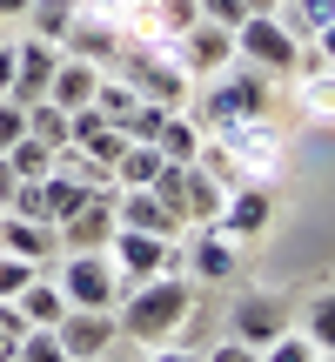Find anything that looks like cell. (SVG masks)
Instances as JSON below:
<instances>
[{
	"instance_id": "6da1fadb",
	"label": "cell",
	"mask_w": 335,
	"mask_h": 362,
	"mask_svg": "<svg viewBox=\"0 0 335 362\" xmlns=\"http://www.w3.org/2000/svg\"><path fill=\"white\" fill-rule=\"evenodd\" d=\"M194 309H201V288H194L181 269H168V275H148V282H134L128 296L114 302V329H121V342L161 349V342H175L181 329L194 322Z\"/></svg>"
},
{
	"instance_id": "7a4b0ae2",
	"label": "cell",
	"mask_w": 335,
	"mask_h": 362,
	"mask_svg": "<svg viewBox=\"0 0 335 362\" xmlns=\"http://www.w3.org/2000/svg\"><path fill=\"white\" fill-rule=\"evenodd\" d=\"M275 107V81L261 74V67H221L215 81L201 88V107H194V128L201 134H221V128H235V121H255V115H269Z\"/></svg>"
},
{
	"instance_id": "3957f363",
	"label": "cell",
	"mask_w": 335,
	"mask_h": 362,
	"mask_svg": "<svg viewBox=\"0 0 335 362\" xmlns=\"http://www.w3.org/2000/svg\"><path fill=\"white\" fill-rule=\"evenodd\" d=\"M114 74L128 81L148 107H188V81H194V74H188L168 47H155V40H121Z\"/></svg>"
},
{
	"instance_id": "277c9868",
	"label": "cell",
	"mask_w": 335,
	"mask_h": 362,
	"mask_svg": "<svg viewBox=\"0 0 335 362\" xmlns=\"http://www.w3.org/2000/svg\"><path fill=\"white\" fill-rule=\"evenodd\" d=\"M235 61H242V67H261L269 81H282V74H295L302 40L288 34L275 13H248V21L235 27Z\"/></svg>"
},
{
	"instance_id": "5b68a950",
	"label": "cell",
	"mask_w": 335,
	"mask_h": 362,
	"mask_svg": "<svg viewBox=\"0 0 335 362\" xmlns=\"http://www.w3.org/2000/svg\"><path fill=\"white\" fill-rule=\"evenodd\" d=\"M107 262H114V275H121V296H128V288L148 282V275L181 269V242H168V235H141V228H121V221H114V235H107Z\"/></svg>"
},
{
	"instance_id": "8992f818",
	"label": "cell",
	"mask_w": 335,
	"mask_h": 362,
	"mask_svg": "<svg viewBox=\"0 0 335 362\" xmlns=\"http://www.w3.org/2000/svg\"><path fill=\"white\" fill-rule=\"evenodd\" d=\"M54 282H61L67 309H114V302H121V275H114V262H107V248H88V255H61Z\"/></svg>"
},
{
	"instance_id": "52a82bcc",
	"label": "cell",
	"mask_w": 335,
	"mask_h": 362,
	"mask_svg": "<svg viewBox=\"0 0 335 362\" xmlns=\"http://www.w3.org/2000/svg\"><path fill=\"white\" fill-rule=\"evenodd\" d=\"M208 141H221V148H228V161L242 168V181H261V188L275 181V161H282V134L269 128V115H255V121H235V128L208 134Z\"/></svg>"
},
{
	"instance_id": "ba28073f",
	"label": "cell",
	"mask_w": 335,
	"mask_h": 362,
	"mask_svg": "<svg viewBox=\"0 0 335 362\" xmlns=\"http://www.w3.org/2000/svg\"><path fill=\"white\" fill-rule=\"evenodd\" d=\"M275 221V194L261 188V181H242V188L221 194V215L208 221L215 235H228V242H248V235H261Z\"/></svg>"
},
{
	"instance_id": "9c48e42d",
	"label": "cell",
	"mask_w": 335,
	"mask_h": 362,
	"mask_svg": "<svg viewBox=\"0 0 335 362\" xmlns=\"http://www.w3.org/2000/svg\"><path fill=\"white\" fill-rule=\"evenodd\" d=\"M54 336H61L67 362H81V356H114L121 329H114V309H67L54 322Z\"/></svg>"
},
{
	"instance_id": "30bf717a",
	"label": "cell",
	"mask_w": 335,
	"mask_h": 362,
	"mask_svg": "<svg viewBox=\"0 0 335 362\" xmlns=\"http://www.w3.org/2000/svg\"><path fill=\"white\" fill-rule=\"evenodd\" d=\"M168 54H175L188 74H208V81H215L221 67H235V34H228V27H215V21H194Z\"/></svg>"
},
{
	"instance_id": "8fae6325",
	"label": "cell",
	"mask_w": 335,
	"mask_h": 362,
	"mask_svg": "<svg viewBox=\"0 0 335 362\" xmlns=\"http://www.w3.org/2000/svg\"><path fill=\"white\" fill-rule=\"evenodd\" d=\"M54 61H61V47H54V40H13V88H7V101H20V107L47 101Z\"/></svg>"
},
{
	"instance_id": "7c38bea8",
	"label": "cell",
	"mask_w": 335,
	"mask_h": 362,
	"mask_svg": "<svg viewBox=\"0 0 335 362\" xmlns=\"http://www.w3.org/2000/svg\"><path fill=\"white\" fill-rule=\"evenodd\" d=\"M67 148L94 155L107 175H114V161H121V148H128V134H121L114 121L101 115V107H74V115H67Z\"/></svg>"
},
{
	"instance_id": "4fadbf2b",
	"label": "cell",
	"mask_w": 335,
	"mask_h": 362,
	"mask_svg": "<svg viewBox=\"0 0 335 362\" xmlns=\"http://www.w3.org/2000/svg\"><path fill=\"white\" fill-rule=\"evenodd\" d=\"M61 255H88V248H107V235H114V188H101L81 215H67L61 228Z\"/></svg>"
},
{
	"instance_id": "5bb4252c",
	"label": "cell",
	"mask_w": 335,
	"mask_h": 362,
	"mask_svg": "<svg viewBox=\"0 0 335 362\" xmlns=\"http://www.w3.org/2000/svg\"><path fill=\"white\" fill-rule=\"evenodd\" d=\"M282 329H288V309H282V296H269V288H261V296H242V302H235V315H228V336L248 342V349L275 342Z\"/></svg>"
},
{
	"instance_id": "9a60e30c",
	"label": "cell",
	"mask_w": 335,
	"mask_h": 362,
	"mask_svg": "<svg viewBox=\"0 0 335 362\" xmlns=\"http://www.w3.org/2000/svg\"><path fill=\"white\" fill-rule=\"evenodd\" d=\"M181 275H188L194 288L228 282V275H235V242H228V235H215V228H194L188 235V255H181Z\"/></svg>"
},
{
	"instance_id": "2e32d148",
	"label": "cell",
	"mask_w": 335,
	"mask_h": 362,
	"mask_svg": "<svg viewBox=\"0 0 335 362\" xmlns=\"http://www.w3.org/2000/svg\"><path fill=\"white\" fill-rule=\"evenodd\" d=\"M0 255H20V262H34V269H54V255H61V235H54V221L0 215Z\"/></svg>"
},
{
	"instance_id": "e0dca14e",
	"label": "cell",
	"mask_w": 335,
	"mask_h": 362,
	"mask_svg": "<svg viewBox=\"0 0 335 362\" xmlns=\"http://www.w3.org/2000/svg\"><path fill=\"white\" fill-rule=\"evenodd\" d=\"M114 221H121V228H141V235H168V242H181V235H188L148 188H114Z\"/></svg>"
},
{
	"instance_id": "ac0fdd59",
	"label": "cell",
	"mask_w": 335,
	"mask_h": 362,
	"mask_svg": "<svg viewBox=\"0 0 335 362\" xmlns=\"http://www.w3.org/2000/svg\"><path fill=\"white\" fill-rule=\"evenodd\" d=\"M61 54L94 61V67H114V54H121V27H114V21H94V13H74V27H67Z\"/></svg>"
},
{
	"instance_id": "d6986e66",
	"label": "cell",
	"mask_w": 335,
	"mask_h": 362,
	"mask_svg": "<svg viewBox=\"0 0 335 362\" xmlns=\"http://www.w3.org/2000/svg\"><path fill=\"white\" fill-rule=\"evenodd\" d=\"M101 74H107V67L61 54V61H54V88H47V101H54V107H67V115H74V107H94V88H101Z\"/></svg>"
},
{
	"instance_id": "ffe728a7",
	"label": "cell",
	"mask_w": 335,
	"mask_h": 362,
	"mask_svg": "<svg viewBox=\"0 0 335 362\" xmlns=\"http://www.w3.org/2000/svg\"><path fill=\"white\" fill-rule=\"evenodd\" d=\"M13 309L27 315V329H54V322H61V315H67V296H61V282H54V275L40 269L34 282H27L20 296H13Z\"/></svg>"
},
{
	"instance_id": "44dd1931",
	"label": "cell",
	"mask_w": 335,
	"mask_h": 362,
	"mask_svg": "<svg viewBox=\"0 0 335 362\" xmlns=\"http://www.w3.org/2000/svg\"><path fill=\"white\" fill-rule=\"evenodd\" d=\"M221 194H228V188L208 181V175L188 161V181H181V228H208V221L221 215Z\"/></svg>"
},
{
	"instance_id": "7402d4cb",
	"label": "cell",
	"mask_w": 335,
	"mask_h": 362,
	"mask_svg": "<svg viewBox=\"0 0 335 362\" xmlns=\"http://www.w3.org/2000/svg\"><path fill=\"white\" fill-rule=\"evenodd\" d=\"M74 13H81V0H27V27H34V40H54V47L67 40Z\"/></svg>"
},
{
	"instance_id": "603a6c76",
	"label": "cell",
	"mask_w": 335,
	"mask_h": 362,
	"mask_svg": "<svg viewBox=\"0 0 335 362\" xmlns=\"http://www.w3.org/2000/svg\"><path fill=\"white\" fill-rule=\"evenodd\" d=\"M40 188H47V221H54V228H61L67 215H81V208L101 194V188H88V181H74V175H47Z\"/></svg>"
},
{
	"instance_id": "cb8c5ba5",
	"label": "cell",
	"mask_w": 335,
	"mask_h": 362,
	"mask_svg": "<svg viewBox=\"0 0 335 362\" xmlns=\"http://www.w3.org/2000/svg\"><path fill=\"white\" fill-rule=\"evenodd\" d=\"M275 21H282L295 40H315V34L335 21V0H282V7H275Z\"/></svg>"
},
{
	"instance_id": "d4e9b609",
	"label": "cell",
	"mask_w": 335,
	"mask_h": 362,
	"mask_svg": "<svg viewBox=\"0 0 335 362\" xmlns=\"http://www.w3.org/2000/svg\"><path fill=\"white\" fill-rule=\"evenodd\" d=\"M155 168H161L155 148H148V141H128V148H121V161H114V188H148Z\"/></svg>"
},
{
	"instance_id": "484cf974",
	"label": "cell",
	"mask_w": 335,
	"mask_h": 362,
	"mask_svg": "<svg viewBox=\"0 0 335 362\" xmlns=\"http://www.w3.org/2000/svg\"><path fill=\"white\" fill-rule=\"evenodd\" d=\"M94 107H101V115H107V121H114V128H121V121H128L134 107H141V94H134L128 81H121L114 67H107V74H101V88H94Z\"/></svg>"
},
{
	"instance_id": "4316f807",
	"label": "cell",
	"mask_w": 335,
	"mask_h": 362,
	"mask_svg": "<svg viewBox=\"0 0 335 362\" xmlns=\"http://www.w3.org/2000/svg\"><path fill=\"white\" fill-rule=\"evenodd\" d=\"M7 168L20 175V181H47V168H54V148H47V141H34V134H20V141L7 148Z\"/></svg>"
},
{
	"instance_id": "83f0119b",
	"label": "cell",
	"mask_w": 335,
	"mask_h": 362,
	"mask_svg": "<svg viewBox=\"0 0 335 362\" xmlns=\"http://www.w3.org/2000/svg\"><path fill=\"white\" fill-rule=\"evenodd\" d=\"M27 134H34V141H47V148H67V107L34 101V107H27Z\"/></svg>"
},
{
	"instance_id": "f1b7e54d",
	"label": "cell",
	"mask_w": 335,
	"mask_h": 362,
	"mask_svg": "<svg viewBox=\"0 0 335 362\" xmlns=\"http://www.w3.org/2000/svg\"><path fill=\"white\" fill-rule=\"evenodd\" d=\"M261 362H322V349H315L302 329H282L275 342H261Z\"/></svg>"
},
{
	"instance_id": "f546056e",
	"label": "cell",
	"mask_w": 335,
	"mask_h": 362,
	"mask_svg": "<svg viewBox=\"0 0 335 362\" xmlns=\"http://www.w3.org/2000/svg\"><path fill=\"white\" fill-rule=\"evenodd\" d=\"M302 336H309L322 356H335V296H315V302H309V322H302Z\"/></svg>"
},
{
	"instance_id": "4dcf8cb0",
	"label": "cell",
	"mask_w": 335,
	"mask_h": 362,
	"mask_svg": "<svg viewBox=\"0 0 335 362\" xmlns=\"http://www.w3.org/2000/svg\"><path fill=\"white\" fill-rule=\"evenodd\" d=\"M302 107L309 115H335V67H309L302 74Z\"/></svg>"
},
{
	"instance_id": "1f68e13d",
	"label": "cell",
	"mask_w": 335,
	"mask_h": 362,
	"mask_svg": "<svg viewBox=\"0 0 335 362\" xmlns=\"http://www.w3.org/2000/svg\"><path fill=\"white\" fill-rule=\"evenodd\" d=\"M20 362H67V349H61V336H54V329H27Z\"/></svg>"
},
{
	"instance_id": "d6a6232c",
	"label": "cell",
	"mask_w": 335,
	"mask_h": 362,
	"mask_svg": "<svg viewBox=\"0 0 335 362\" xmlns=\"http://www.w3.org/2000/svg\"><path fill=\"white\" fill-rule=\"evenodd\" d=\"M34 275H40L34 262H20V255H0V302H13L27 282H34Z\"/></svg>"
},
{
	"instance_id": "836d02e7",
	"label": "cell",
	"mask_w": 335,
	"mask_h": 362,
	"mask_svg": "<svg viewBox=\"0 0 335 362\" xmlns=\"http://www.w3.org/2000/svg\"><path fill=\"white\" fill-rule=\"evenodd\" d=\"M7 215L47 221V188H40V181H20V188H13V202H7Z\"/></svg>"
},
{
	"instance_id": "e575fe53",
	"label": "cell",
	"mask_w": 335,
	"mask_h": 362,
	"mask_svg": "<svg viewBox=\"0 0 335 362\" xmlns=\"http://www.w3.org/2000/svg\"><path fill=\"white\" fill-rule=\"evenodd\" d=\"M20 342H27V315L13 309V302H0V362L20 356Z\"/></svg>"
},
{
	"instance_id": "d590c367",
	"label": "cell",
	"mask_w": 335,
	"mask_h": 362,
	"mask_svg": "<svg viewBox=\"0 0 335 362\" xmlns=\"http://www.w3.org/2000/svg\"><path fill=\"white\" fill-rule=\"evenodd\" d=\"M20 134H27V107H20V101H7V94H0V155H7V148L20 141Z\"/></svg>"
},
{
	"instance_id": "8d00e7d4",
	"label": "cell",
	"mask_w": 335,
	"mask_h": 362,
	"mask_svg": "<svg viewBox=\"0 0 335 362\" xmlns=\"http://www.w3.org/2000/svg\"><path fill=\"white\" fill-rule=\"evenodd\" d=\"M194 7H201V21H215V27H228V34H235V27L248 21V7H242V0H194Z\"/></svg>"
},
{
	"instance_id": "74e56055",
	"label": "cell",
	"mask_w": 335,
	"mask_h": 362,
	"mask_svg": "<svg viewBox=\"0 0 335 362\" xmlns=\"http://www.w3.org/2000/svg\"><path fill=\"white\" fill-rule=\"evenodd\" d=\"M201 362H261V349H248V342H235V336H228V342H215Z\"/></svg>"
},
{
	"instance_id": "f35d334b",
	"label": "cell",
	"mask_w": 335,
	"mask_h": 362,
	"mask_svg": "<svg viewBox=\"0 0 335 362\" xmlns=\"http://www.w3.org/2000/svg\"><path fill=\"white\" fill-rule=\"evenodd\" d=\"M141 362H201V349H188V342H161V349H148Z\"/></svg>"
},
{
	"instance_id": "ab89813d",
	"label": "cell",
	"mask_w": 335,
	"mask_h": 362,
	"mask_svg": "<svg viewBox=\"0 0 335 362\" xmlns=\"http://www.w3.org/2000/svg\"><path fill=\"white\" fill-rule=\"evenodd\" d=\"M13 188H20V175L7 168V155H0V215H7V202H13Z\"/></svg>"
},
{
	"instance_id": "60d3db41",
	"label": "cell",
	"mask_w": 335,
	"mask_h": 362,
	"mask_svg": "<svg viewBox=\"0 0 335 362\" xmlns=\"http://www.w3.org/2000/svg\"><path fill=\"white\" fill-rule=\"evenodd\" d=\"M309 47H315V54H322V61L335 67V21H329V27H322V34H315V40H309Z\"/></svg>"
},
{
	"instance_id": "b9f144b4",
	"label": "cell",
	"mask_w": 335,
	"mask_h": 362,
	"mask_svg": "<svg viewBox=\"0 0 335 362\" xmlns=\"http://www.w3.org/2000/svg\"><path fill=\"white\" fill-rule=\"evenodd\" d=\"M13 88V40H0V94Z\"/></svg>"
},
{
	"instance_id": "7bdbcfd3",
	"label": "cell",
	"mask_w": 335,
	"mask_h": 362,
	"mask_svg": "<svg viewBox=\"0 0 335 362\" xmlns=\"http://www.w3.org/2000/svg\"><path fill=\"white\" fill-rule=\"evenodd\" d=\"M27 13V0H0V21H20Z\"/></svg>"
},
{
	"instance_id": "ee69618b",
	"label": "cell",
	"mask_w": 335,
	"mask_h": 362,
	"mask_svg": "<svg viewBox=\"0 0 335 362\" xmlns=\"http://www.w3.org/2000/svg\"><path fill=\"white\" fill-rule=\"evenodd\" d=\"M242 7H248V13H275L282 0H242Z\"/></svg>"
},
{
	"instance_id": "f6af8a7d",
	"label": "cell",
	"mask_w": 335,
	"mask_h": 362,
	"mask_svg": "<svg viewBox=\"0 0 335 362\" xmlns=\"http://www.w3.org/2000/svg\"><path fill=\"white\" fill-rule=\"evenodd\" d=\"M81 362H114V356H81Z\"/></svg>"
},
{
	"instance_id": "bcb514c9",
	"label": "cell",
	"mask_w": 335,
	"mask_h": 362,
	"mask_svg": "<svg viewBox=\"0 0 335 362\" xmlns=\"http://www.w3.org/2000/svg\"><path fill=\"white\" fill-rule=\"evenodd\" d=\"M322 362H335V356H322Z\"/></svg>"
}]
</instances>
